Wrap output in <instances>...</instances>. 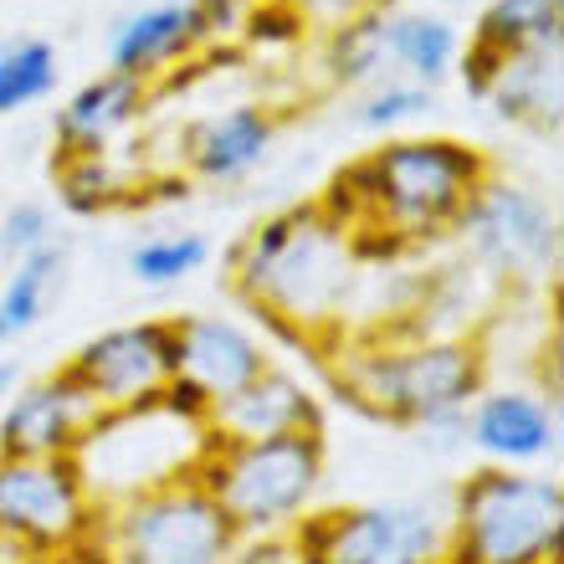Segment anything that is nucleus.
<instances>
[{
	"label": "nucleus",
	"mask_w": 564,
	"mask_h": 564,
	"mask_svg": "<svg viewBox=\"0 0 564 564\" xmlns=\"http://www.w3.org/2000/svg\"><path fill=\"white\" fill-rule=\"evenodd\" d=\"M492 180V160L462 139H390L328 180L318 200L355 241V257H395L457 231L462 210Z\"/></svg>",
	"instance_id": "f257e3e1"
},
{
	"label": "nucleus",
	"mask_w": 564,
	"mask_h": 564,
	"mask_svg": "<svg viewBox=\"0 0 564 564\" xmlns=\"http://www.w3.org/2000/svg\"><path fill=\"white\" fill-rule=\"evenodd\" d=\"M355 282V241L318 206L268 216L257 231H247L231 257V288L241 293V303L278 328L282 339L313 344V349H324L344 328Z\"/></svg>",
	"instance_id": "f03ea898"
},
{
	"label": "nucleus",
	"mask_w": 564,
	"mask_h": 564,
	"mask_svg": "<svg viewBox=\"0 0 564 564\" xmlns=\"http://www.w3.org/2000/svg\"><path fill=\"white\" fill-rule=\"evenodd\" d=\"M324 365L344 401L405 431H457L467 405L488 390V359L477 339L390 334V339L349 344Z\"/></svg>",
	"instance_id": "7ed1b4c3"
},
{
	"label": "nucleus",
	"mask_w": 564,
	"mask_h": 564,
	"mask_svg": "<svg viewBox=\"0 0 564 564\" xmlns=\"http://www.w3.org/2000/svg\"><path fill=\"white\" fill-rule=\"evenodd\" d=\"M564 488L560 477L519 467H477L452 498V564H560Z\"/></svg>",
	"instance_id": "20e7f679"
},
{
	"label": "nucleus",
	"mask_w": 564,
	"mask_h": 564,
	"mask_svg": "<svg viewBox=\"0 0 564 564\" xmlns=\"http://www.w3.org/2000/svg\"><path fill=\"white\" fill-rule=\"evenodd\" d=\"M324 431H297L272 442H210L200 488L216 498L237 539H288L324 488Z\"/></svg>",
	"instance_id": "39448f33"
},
{
	"label": "nucleus",
	"mask_w": 564,
	"mask_h": 564,
	"mask_svg": "<svg viewBox=\"0 0 564 564\" xmlns=\"http://www.w3.org/2000/svg\"><path fill=\"white\" fill-rule=\"evenodd\" d=\"M210 452L206 421H191L170 411L164 401L134 405V411H104L98 426L77 446V473L83 488L98 503V513L144 498L170 482H191L200 477V462Z\"/></svg>",
	"instance_id": "423d86ee"
},
{
	"label": "nucleus",
	"mask_w": 564,
	"mask_h": 564,
	"mask_svg": "<svg viewBox=\"0 0 564 564\" xmlns=\"http://www.w3.org/2000/svg\"><path fill=\"white\" fill-rule=\"evenodd\" d=\"M98 550L108 564H226L237 529L191 477L108 508L98 519Z\"/></svg>",
	"instance_id": "0eeeda50"
},
{
	"label": "nucleus",
	"mask_w": 564,
	"mask_h": 564,
	"mask_svg": "<svg viewBox=\"0 0 564 564\" xmlns=\"http://www.w3.org/2000/svg\"><path fill=\"white\" fill-rule=\"evenodd\" d=\"M297 564H442L446 519L426 503L308 508L288 529Z\"/></svg>",
	"instance_id": "6e6552de"
},
{
	"label": "nucleus",
	"mask_w": 564,
	"mask_h": 564,
	"mask_svg": "<svg viewBox=\"0 0 564 564\" xmlns=\"http://www.w3.org/2000/svg\"><path fill=\"white\" fill-rule=\"evenodd\" d=\"M98 519L73 457H0V534L62 560L98 539Z\"/></svg>",
	"instance_id": "1a4fd4ad"
},
{
	"label": "nucleus",
	"mask_w": 564,
	"mask_h": 564,
	"mask_svg": "<svg viewBox=\"0 0 564 564\" xmlns=\"http://www.w3.org/2000/svg\"><path fill=\"white\" fill-rule=\"evenodd\" d=\"M457 237L467 241L477 268L498 272V278H544L560 268V216L544 195L513 180L492 175L467 200Z\"/></svg>",
	"instance_id": "9d476101"
},
{
	"label": "nucleus",
	"mask_w": 564,
	"mask_h": 564,
	"mask_svg": "<svg viewBox=\"0 0 564 564\" xmlns=\"http://www.w3.org/2000/svg\"><path fill=\"white\" fill-rule=\"evenodd\" d=\"M67 370L104 411L154 405L180 375L175 318H139V324L104 328L67 359Z\"/></svg>",
	"instance_id": "9b49d317"
},
{
	"label": "nucleus",
	"mask_w": 564,
	"mask_h": 564,
	"mask_svg": "<svg viewBox=\"0 0 564 564\" xmlns=\"http://www.w3.org/2000/svg\"><path fill=\"white\" fill-rule=\"evenodd\" d=\"M104 405L62 365L0 405V457H77V446L98 426Z\"/></svg>",
	"instance_id": "f8f14e48"
},
{
	"label": "nucleus",
	"mask_w": 564,
	"mask_h": 564,
	"mask_svg": "<svg viewBox=\"0 0 564 564\" xmlns=\"http://www.w3.org/2000/svg\"><path fill=\"white\" fill-rule=\"evenodd\" d=\"M175 344H180L175 380L195 386L210 405L231 401L237 390H247L272 365L268 344L257 339L247 324L221 318V313H185V318H175Z\"/></svg>",
	"instance_id": "ddd939ff"
},
{
	"label": "nucleus",
	"mask_w": 564,
	"mask_h": 564,
	"mask_svg": "<svg viewBox=\"0 0 564 564\" xmlns=\"http://www.w3.org/2000/svg\"><path fill=\"white\" fill-rule=\"evenodd\" d=\"M462 431L488 457V467L534 473L539 462H550L560 452V411L550 401H539L534 390H482L467 405Z\"/></svg>",
	"instance_id": "4468645a"
},
{
	"label": "nucleus",
	"mask_w": 564,
	"mask_h": 564,
	"mask_svg": "<svg viewBox=\"0 0 564 564\" xmlns=\"http://www.w3.org/2000/svg\"><path fill=\"white\" fill-rule=\"evenodd\" d=\"M206 431L210 442H272V436H297V431H324V405L297 375L268 365L231 401L210 405Z\"/></svg>",
	"instance_id": "2eb2a0df"
},
{
	"label": "nucleus",
	"mask_w": 564,
	"mask_h": 564,
	"mask_svg": "<svg viewBox=\"0 0 564 564\" xmlns=\"http://www.w3.org/2000/svg\"><path fill=\"white\" fill-rule=\"evenodd\" d=\"M272 144H278V113L262 104H237L185 129V164L200 180L231 185V180L252 175L272 154Z\"/></svg>",
	"instance_id": "dca6fc26"
},
{
	"label": "nucleus",
	"mask_w": 564,
	"mask_h": 564,
	"mask_svg": "<svg viewBox=\"0 0 564 564\" xmlns=\"http://www.w3.org/2000/svg\"><path fill=\"white\" fill-rule=\"evenodd\" d=\"M144 108H149V83L123 73L93 77L57 108V154L62 160L67 154H108L139 123Z\"/></svg>",
	"instance_id": "f3484780"
},
{
	"label": "nucleus",
	"mask_w": 564,
	"mask_h": 564,
	"mask_svg": "<svg viewBox=\"0 0 564 564\" xmlns=\"http://www.w3.org/2000/svg\"><path fill=\"white\" fill-rule=\"evenodd\" d=\"M200 21H195V6L191 0H164V6H144V11L123 15L113 36H108V73H123V77H149L170 73L175 62L195 57L200 52Z\"/></svg>",
	"instance_id": "a211bd4d"
},
{
	"label": "nucleus",
	"mask_w": 564,
	"mask_h": 564,
	"mask_svg": "<svg viewBox=\"0 0 564 564\" xmlns=\"http://www.w3.org/2000/svg\"><path fill=\"white\" fill-rule=\"evenodd\" d=\"M488 104L513 123H529L539 134L560 129V108H564V83H560V42H539L523 46L503 62V73L492 83Z\"/></svg>",
	"instance_id": "6ab92c4d"
},
{
	"label": "nucleus",
	"mask_w": 564,
	"mask_h": 564,
	"mask_svg": "<svg viewBox=\"0 0 564 564\" xmlns=\"http://www.w3.org/2000/svg\"><path fill=\"white\" fill-rule=\"evenodd\" d=\"M380 36H386V57L390 67H401L411 83L431 88L442 83L462 57V36L452 21L442 15H426V11H401V15H380Z\"/></svg>",
	"instance_id": "aec40b11"
},
{
	"label": "nucleus",
	"mask_w": 564,
	"mask_h": 564,
	"mask_svg": "<svg viewBox=\"0 0 564 564\" xmlns=\"http://www.w3.org/2000/svg\"><path fill=\"white\" fill-rule=\"evenodd\" d=\"M560 26L564 0H488L473 26V42L498 52V57H513L523 46L560 42Z\"/></svg>",
	"instance_id": "412c9836"
},
{
	"label": "nucleus",
	"mask_w": 564,
	"mask_h": 564,
	"mask_svg": "<svg viewBox=\"0 0 564 564\" xmlns=\"http://www.w3.org/2000/svg\"><path fill=\"white\" fill-rule=\"evenodd\" d=\"M57 191H62V206L77 210V216H98V210L129 206V200L144 195L129 175H119L113 149L108 154H67L57 170Z\"/></svg>",
	"instance_id": "4be33fe9"
},
{
	"label": "nucleus",
	"mask_w": 564,
	"mask_h": 564,
	"mask_svg": "<svg viewBox=\"0 0 564 564\" xmlns=\"http://www.w3.org/2000/svg\"><path fill=\"white\" fill-rule=\"evenodd\" d=\"M57 278H62V247L57 241H46L42 252H31V257L15 262L11 278H6V293H0V328H6V339H15V334H26V328L42 324Z\"/></svg>",
	"instance_id": "5701e85b"
},
{
	"label": "nucleus",
	"mask_w": 564,
	"mask_h": 564,
	"mask_svg": "<svg viewBox=\"0 0 564 564\" xmlns=\"http://www.w3.org/2000/svg\"><path fill=\"white\" fill-rule=\"evenodd\" d=\"M57 88V46L42 36H15L0 46V119L42 104Z\"/></svg>",
	"instance_id": "b1692460"
},
{
	"label": "nucleus",
	"mask_w": 564,
	"mask_h": 564,
	"mask_svg": "<svg viewBox=\"0 0 564 564\" xmlns=\"http://www.w3.org/2000/svg\"><path fill=\"white\" fill-rule=\"evenodd\" d=\"M328 77L344 83V88H365V83H380L390 67L386 57V36H380V15H365L355 26L328 31V57H324Z\"/></svg>",
	"instance_id": "393cba45"
},
{
	"label": "nucleus",
	"mask_w": 564,
	"mask_h": 564,
	"mask_svg": "<svg viewBox=\"0 0 564 564\" xmlns=\"http://www.w3.org/2000/svg\"><path fill=\"white\" fill-rule=\"evenodd\" d=\"M206 257H210V241L195 237V231H185V237H154L129 252V272L144 288H180L185 278H195V272L206 268Z\"/></svg>",
	"instance_id": "a878e982"
},
{
	"label": "nucleus",
	"mask_w": 564,
	"mask_h": 564,
	"mask_svg": "<svg viewBox=\"0 0 564 564\" xmlns=\"http://www.w3.org/2000/svg\"><path fill=\"white\" fill-rule=\"evenodd\" d=\"M421 113H431V88H421V83H386V88H375L359 104L355 119L365 129H375V134H390L401 123H416Z\"/></svg>",
	"instance_id": "bb28decb"
},
{
	"label": "nucleus",
	"mask_w": 564,
	"mask_h": 564,
	"mask_svg": "<svg viewBox=\"0 0 564 564\" xmlns=\"http://www.w3.org/2000/svg\"><path fill=\"white\" fill-rule=\"evenodd\" d=\"M278 6H288L303 26H318V31H339L365 21V15L390 11V0H278Z\"/></svg>",
	"instance_id": "cd10ccee"
},
{
	"label": "nucleus",
	"mask_w": 564,
	"mask_h": 564,
	"mask_svg": "<svg viewBox=\"0 0 564 564\" xmlns=\"http://www.w3.org/2000/svg\"><path fill=\"white\" fill-rule=\"evenodd\" d=\"M46 241H52V216H46V206H36V200H26V206H15L6 221H0V252L11 257V262H21V257L42 252Z\"/></svg>",
	"instance_id": "c85d7f7f"
},
{
	"label": "nucleus",
	"mask_w": 564,
	"mask_h": 564,
	"mask_svg": "<svg viewBox=\"0 0 564 564\" xmlns=\"http://www.w3.org/2000/svg\"><path fill=\"white\" fill-rule=\"evenodd\" d=\"M191 6H195L200 42H206V46L241 36V26H247V11H252V0H191Z\"/></svg>",
	"instance_id": "c756f323"
},
{
	"label": "nucleus",
	"mask_w": 564,
	"mask_h": 564,
	"mask_svg": "<svg viewBox=\"0 0 564 564\" xmlns=\"http://www.w3.org/2000/svg\"><path fill=\"white\" fill-rule=\"evenodd\" d=\"M457 62H462V83H467V93H473V98H488L508 57H498V52H488V46L467 42V57H457Z\"/></svg>",
	"instance_id": "7c9ffc66"
},
{
	"label": "nucleus",
	"mask_w": 564,
	"mask_h": 564,
	"mask_svg": "<svg viewBox=\"0 0 564 564\" xmlns=\"http://www.w3.org/2000/svg\"><path fill=\"white\" fill-rule=\"evenodd\" d=\"M226 564H297L288 539H237V550L226 554Z\"/></svg>",
	"instance_id": "2f4dec72"
},
{
	"label": "nucleus",
	"mask_w": 564,
	"mask_h": 564,
	"mask_svg": "<svg viewBox=\"0 0 564 564\" xmlns=\"http://www.w3.org/2000/svg\"><path fill=\"white\" fill-rule=\"evenodd\" d=\"M0 564H46L36 550H26L21 539H11V534H0Z\"/></svg>",
	"instance_id": "473e14b6"
},
{
	"label": "nucleus",
	"mask_w": 564,
	"mask_h": 564,
	"mask_svg": "<svg viewBox=\"0 0 564 564\" xmlns=\"http://www.w3.org/2000/svg\"><path fill=\"white\" fill-rule=\"evenodd\" d=\"M46 564H108V560H104V550H98V539H88L83 550L62 554V560H46Z\"/></svg>",
	"instance_id": "72a5a7b5"
},
{
	"label": "nucleus",
	"mask_w": 564,
	"mask_h": 564,
	"mask_svg": "<svg viewBox=\"0 0 564 564\" xmlns=\"http://www.w3.org/2000/svg\"><path fill=\"white\" fill-rule=\"evenodd\" d=\"M11 390H15V370H11V359L0 355V405L11 401Z\"/></svg>",
	"instance_id": "f704fd0d"
},
{
	"label": "nucleus",
	"mask_w": 564,
	"mask_h": 564,
	"mask_svg": "<svg viewBox=\"0 0 564 564\" xmlns=\"http://www.w3.org/2000/svg\"><path fill=\"white\" fill-rule=\"evenodd\" d=\"M0 349H6V328H0Z\"/></svg>",
	"instance_id": "c9c22d12"
},
{
	"label": "nucleus",
	"mask_w": 564,
	"mask_h": 564,
	"mask_svg": "<svg viewBox=\"0 0 564 564\" xmlns=\"http://www.w3.org/2000/svg\"><path fill=\"white\" fill-rule=\"evenodd\" d=\"M452 6H462V0H452Z\"/></svg>",
	"instance_id": "e433bc0d"
},
{
	"label": "nucleus",
	"mask_w": 564,
	"mask_h": 564,
	"mask_svg": "<svg viewBox=\"0 0 564 564\" xmlns=\"http://www.w3.org/2000/svg\"><path fill=\"white\" fill-rule=\"evenodd\" d=\"M442 564H452V560H442Z\"/></svg>",
	"instance_id": "4c0bfd02"
}]
</instances>
